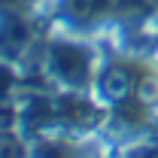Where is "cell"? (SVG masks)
Listing matches in <instances>:
<instances>
[{
  "instance_id": "1",
  "label": "cell",
  "mask_w": 158,
  "mask_h": 158,
  "mask_svg": "<svg viewBox=\"0 0 158 158\" xmlns=\"http://www.w3.org/2000/svg\"><path fill=\"white\" fill-rule=\"evenodd\" d=\"M52 67L64 82H82L85 79V67H88V58L85 52H79L76 46H58L52 52Z\"/></svg>"
},
{
  "instance_id": "2",
  "label": "cell",
  "mask_w": 158,
  "mask_h": 158,
  "mask_svg": "<svg viewBox=\"0 0 158 158\" xmlns=\"http://www.w3.org/2000/svg\"><path fill=\"white\" fill-rule=\"evenodd\" d=\"M128 85H131L128 73H118V70H113V73L106 76V88H110L113 94H125V91H128Z\"/></svg>"
},
{
  "instance_id": "3",
  "label": "cell",
  "mask_w": 158,
  "mask_h": 158,
  "mask_svg": "<svg viewBox=\"0 0 158 158\" xmlns=\"http://www.w3.org/2000/svg\"><path fill=\"white\" fill-rule=\"evenodd\" d=\"M3 82H6V73H3V70H0V85H3Z\"/></svg>"
}]
</instances>
